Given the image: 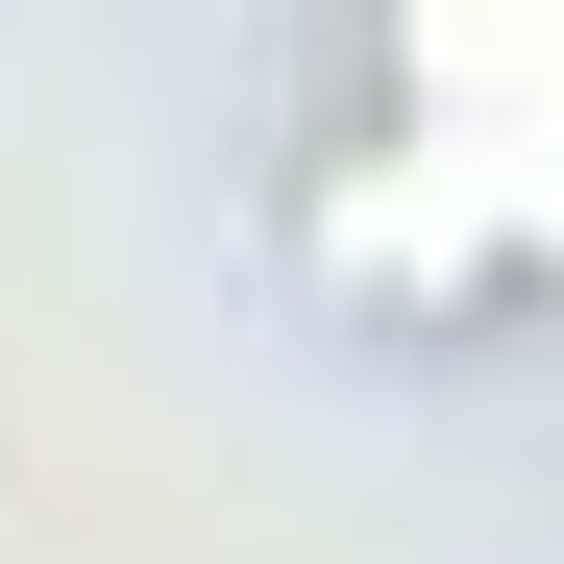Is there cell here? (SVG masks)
<instances>
[{
    "label": "cell",
    "instance_id": "1",
    "mask_svg": "<svg viewBox=\"0 0 564 564\" xmlns=\"http://www.w3.org/2000/svg\"><path fill=\"white\" fill-rule=\"evenodd\" d=\"M344 270H417V295L564 270V0H393V123L344 172Z\"/></svg>",
    "mask_w": 564,
    "mask_h": 564
}]
</instances>
